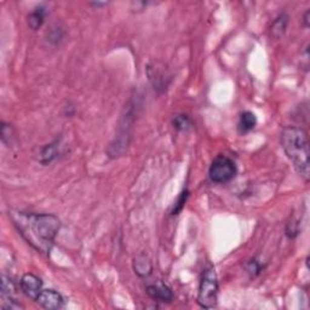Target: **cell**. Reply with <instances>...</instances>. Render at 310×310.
Wrapping results in <instances>:
<instances>
[{
    "label": "cell",
    "mask_w": 310,
    "mask_h": 310,
    "mask_svg": "<svg viewBox=\"0 0 310 310\" xmlns=\"http://www.w3.org/2000/svg\"><path fill=\"white\" fill-rule=\"evenodd\" d=\"M287 22H288V17L285 14H282L279 16L276 20L273 22L272 24V35L275 36V38H279V36H281L285 33V30H286L287 27Z\"/></svg>",
    "instance_id": "cell-11"
},
{
    "label": "cell",
    "mask_w": 310,
    "mask_h": 310,
    "mask_svg": "<svg viewBox=\"0 0 310 310\" xmlns=\"http://www.w3.org/2000/svg\"><path fill=\"white\" fill-rule=\"evenodd\" d=\"M35 302L41 308L49 310H58L64 306L63 297L55 290H41V292L36 297Z\"/></svg>",
    "instance_id": "cell-5"
},
{
    "label": "cell",
    "mask_w": 310,
    "mask_h": 310,
    "mask_svg": "<svg viewBox=\"0 0 310 310\" xmlns=\"http://www.w3.org/2000/svg\"><path fill=\"white\" fill-rule=\"evenodd\" d=\"M56 143H50L46 144L44 148L41 149V154H40V161L41 164H49L56 158Z\"/></svg>",
    "instance_id": "cell-12"
},
{
    "label": "cell",
    "mask_w": 310,
    "mask_h": 310,
    "mask_svg": "<svg viewBox=\"0 0 310 310\" xmlns=\"http://www.w3.org/2000/svg\"><path fill=\"white\" fill-rule=\"evenodd\" d=\"M236 172L238 168L232 159L226 155H218L211 164L208 176L212 182L224 184L230 182L236 176Z\"/></svg>",
    "instance_id": "cell-4"
},
{
    "label": "cell",
    "mask_w": 310,
    "mask_h": 310,
    "mask_svg": "<svg viewBox=\"0 0 310 310\" xmlns=\"http://www.w3.org/2000/svg\"><path fill=\"white\" fill-rule=\"evenodd\" d=\"M280 142L293 167L305 181L309 180V140L302 127L287 126L281 131Z\"/></svg>",
    "instance_id": "cell-1"
},
{
    "label": "cell",
    "mask_w": 310,
    "mask_h": 310,
    "mask_svg": "<svg viewBox=\"0 0 310 310\" xmlns=\"http://www.w3.org/2000/svg\"><path fill=\"white\" fill-rule=\"evenodd\" d=\"M16 290L15 288L14 282L10 279H8L6 276H3V282H2V293L3 296H6L8 298H12V293Z\"/></svg>",
    "instance_id": "cell-14"
},
{
    "label": "cell",
    "mask_w": 310,
    "mask_h": 310,
    "mask_svg": "<svg viewBox=\"0 0 310 310\" xmlns=\"http://www.w3.org/2000/svg\"><path fill=\"white\" fill-rule=\"evenodd\" d=\"M256 124H257L256 115L251 112H244L240 115V119H239L238 122L239 132L240 134L250 132V131H252L254 126H256Z\"/></svg>",
    "instance_id": "cell-9"
},
{
    "label": "cell",
    "mask_w": 310,
    "mask_h": 310,
    "mask_svg": "<svg viewBox=\"0 0 310 310\" xmlns=\"http://www.w3.org/2000/svg\"><path fill=\"white\" fill-rule=\"evenodd\" d=\"M29 227L33 234L42 246H49L54 242L58 230H60V220L54 214H30Z\"/></svg>",
    "instance_id": "cell-2"
},
{
    "label": "cell",
    "mask_w": 310,
    "mask_h": 310,
    "mask_svg": "<svg viewBox=\"0 0 310 310\" xmlns=\"http://www.w3.org/2000/svg\"><path fill=\"white\" fill-rule=\"evenodd\" d=\"M172 125L174 128H177V130L180 131H186L188 130L190 127V125H192V121H190L189 116L186 114H178L174 115L172 119Z\"/></svg>",
    "instance_id": "cell-13"
},
{
    "label": "cell",
    "mask_w": 310,
    "mask_h": 310,
    "mask_svg": "<svg viewBox=\"0 0 310 310\" xmlns=\"http://www.w3.org/2000/svg\"><path fill=\"white\" fill-rule=\"evenodd\" d=\"M21 291L26 294L28 298L36 299L39 293L41 292L42 282L38 276L34 274H24L20 281Z\"/></svg>",
    "instance_id": "cell-6"
},
{
    "label": "cell",
    "mask_w": 310,
    "mask_h": 310,
    "mask_svg": "<svg viewBox=\"0 0 310 310\" xmlns=\"http://www.w3.org/2000/svg\"><path fill=\"white\" fill-rule=\"evenodd\" d=\"M187 198H188V192H187V190H184L182 194L178 196V200H177L176 204H174L172 214H178V212H181V210H182L184 205H186Z\"/></svg>",
    "instance_id": "cell-16"
},
{
    "label": "cell",
    "mask_w": 310,
    "mask_h": 310,
    "mask_svg": "<svg viewBox=\"0 0 310 310\" xmlns=\"http://www.w3.org/2000/svg\"><path fill=\"white\" fill-rule=\"evenodd\" d=\"M45 15L46 11L44 6H38V8H35L34 10L28 15V26L33 30L39 29L42 26V23H44Z\"/></svg>",
    "instance_id": "cell-10"
},
{
    "label": "cell",
    "mask_w": 310,
    "mask_h": 310,
    "mask_svg": "<svg viewBox=\"0 0 310 310\" xmlns=\"http://www.w3.org/2000/svg\"><path fill=\"white\" fill-rule=\"evenodd\" d=\"M218 299V280L212 267H208L202 273V278L199 285L198 303L201 308L211 309L217 305Z\"/></svg>",
    "instance_id": "cell-3"
},
{
    "label": "cell",
    "mask_w": 310,
    "mask_h": 310,
    "mask_svg": "<svg viewBox=\"0 0 310 310\" xmlns=\"http://www.w3.org/2000/svg\"><path fill=\"white\" fill-rule=\"evenodd\" d=\"M262 269H263V267L260 265V263H259V262H257L256 259L250 260V262L247 263V267H246L247 273H250V274L252 275V276L258 275L259 273L262 272Z\"/></svg>",
    "instance_id": "cell-15"
},
{
    "label": "cell",
    "mask_w": 310,
    "mask_h": 310,
    "mask_svg": "<svg viewBox=\"0 0 310 310\" xmlns=\"http://www.w3.org/2000/svg\"><path fill=\"white\" fill-rule=\"evenodd\" d=\"M134 269L138 276L147 278V276L152 274L153 267L148 257L146 254H141V256L136 257L134 260Z\"/></svg>",
    "instance_id": "cell-8"
},
{
    "label": "cell",
    "mask_w": 310,
    "mask_h": 310,
    "mask_svg": "<svg viewBox=\"0 0 310 310\" xmlns=\"http://www.w3.org/2000/svg\"><path fill=\"white\" fill-rule=\"evenodd\" d=\"M308 17H309V11H306V12H305V16H304V20H303V21H304V22H305V24H304L305 28H308V27H309V20H308Z\"/></svg>",
    "instance_id": "cell-18"
},
{
    "label": "cell",
    "mask_w": 310,
    "mask_h": 310,
    "mask_svg": "<svg viewBox=\"0 0 310 310\" xmlns=\"http://www.w3.org/2000/svg\"><path fill=\"white\" fill-rule=\"evenodd\" d=\"M147 294L152 299L156 300V302L162 303H170L173 298V293L171 288L165 284H162V282H158V284L147 286Z\"/></svg>",
    "instance_id": "cell-7"
},
{
    "label": "cell",
    "mask_w": 310,
    "mask_h": 310,
    "mask_svg": "<svg viewBox=\"0 0 310 310\" xmlns=\"http://www.w3.org/2000/svg\"><path fill=\"white\" fill-rule=\"evenodd\" d=\"M2 308L5 310H16V309H22L23 306L18 302H16V299L8 298L2 303Z\"/></svg>",
    "instance_id": "cell-17"
}]
</instances>
